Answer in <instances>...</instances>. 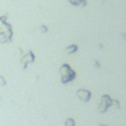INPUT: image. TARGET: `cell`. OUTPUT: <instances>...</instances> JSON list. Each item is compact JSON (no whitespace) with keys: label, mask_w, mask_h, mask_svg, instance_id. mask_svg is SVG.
Here are the masks:
<instances>
[{"label":"cell","mask_w":126,"mask_h":126,"mask_svg":"<svg viewBox=\"0 0 126 126\" xmlns=\"http://www.w3.org/2000/svg\"><path fill=\"white\" fill-rule=\"evenodd\" d=\"M65 126H76V123H74V120H73V119H67Z\"/></svg>","instance_id":"obj_7"},{"label":"cell","mask_w":126,"mask_h":126,"mask_svg":"<svg viewBox=\"0 0 126 126\" xmlns=\"http://www.w3.org/2000/svg\"><path fill=\"white\" fill-rule=\"evenodd\" d=\"M74 77H76V73L70 68V65L64 64V65L61 67V80H62V83H68Z\"/></svg>","instance_id":"obj_1"},{"label":"cell","mask_w":126,"mask_h":126,"mask_svg":"<svg viewBox=\"0 0 126 126\" xmlns=\"http://www.w3.org/2000/svg\"><path fill=\"white\" fill-rule=\"evenodd\" d=\"M111 104H113V99H111L108 95H104V96L101 98V104H99V113H104V111H107V108H108Z\"/></svg>","instance_id":"obj_2"},{"label":"cell","mask_w":126,"mask_h":126,"mask_svg":"<svg viewBox=\"0 0 126 126\" xmlns=\"http://www.w3.org/2000/svg\"><path fill=\"white\" fill-rule=\"evenodd\" d=\"M76 50H77V46H76V45H71V46H68V47L65 49L67 53H73V52H76Z\"/></svg>","instance_id":"obj_6"},{"label":"cell","mask_w":126,"mask_h":126,"mask_svg":"<svg viewBox=\"0 0 126 126\" xmlns=\"http://www.w3.org/2000/svg\"><path fill=\"white\" fill-rule=\"evenodd\" d=\"M24 58H27V61H28V62H33V61H34V55H33V52H28ZM27 61H24V62H22V65H24V67H27Z\"/></svg>","instance_id":"obj_4"},{"label":"cell","mask_w":126,"mask_h":126,"mask_svg":"<svg viewBox=\"0 0 126 126\" xmlns=\"http://www.w3.org/2000/svg\"><path fill=\"white\" fill-rule=\"evenodd\" d=\"M77 96L82 99V101H89L91 99V92L88 89H79L77 91Z\"/></svg>","instance_id":"obj_3"},{"label":"cell","mask_w":126,"mask_h":126,"mask_svg":"<svg viewBox=\"0 0 126 126\" xmlns=\"http://www.w3.org/2000/svg\"><path fill=\"white\" fill-rule=\"evenodd\" d=\"M98 126H107V125H98Z\"/></svg>","instance_id":"obj_11"},{"label":"cell","mask_w":126,"mask_h":126,"mask_svg":"<svg viewBox=\"0 0 126 126\" xmlns=\"http://www.w3.org/2000/svg\"><path fill=\"white\" fill-rule=\"evenodd\" d=\"M0 85H2V86H5V85H6V82H5V77H0Z\"/></svg>","instance_id":"obj_8"},{"label":"cell","mask_w":126,"mask_h":126,"mask_svg":"<svg viewBox=\"0 0 126 126\" xmlns=\"http://www.w3.org/2000/svg\"><path fill=\"white\" fill-rule=\"evenodd\" d=\"M40 30H42V31H43V33H47V28H46V27H45V25H43V27H40Z\"/></svg>","instance_id":"obj_9"},{"label":"cell","mask_w":126,"mask_h":126,"mask_svg":"<svg viewBox=\"0 0 126 126\" xmlns=\"http://www.w3.org/2000/svg\"><path fill=\"white\" fill-rule=\"evenodd\" d=\"M113 104H114L117 108H120V104H119V101H113Z\"/></svg>","instance_id":"obj_10"},{"label":"cell","mask_w":126,"mask_h":126,"mask_svg":"<svg viewBox=\"0 0 126 126\" xmlns=\"http://www.w3.org/2000/svg\"><path fill=\"white\" fill-rule=\"evenodd\" d=\"M68 2L76 6H86V0H68Z\"/></svg>","instance_id":"obj_5"}]
</instances>
